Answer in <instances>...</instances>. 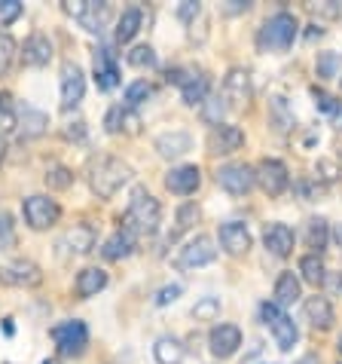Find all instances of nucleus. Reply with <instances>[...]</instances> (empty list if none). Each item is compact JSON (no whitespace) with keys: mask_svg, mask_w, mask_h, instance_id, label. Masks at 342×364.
I'll list each match as a JSON object with an SVG mask.
<instances>
[{"mask_svg":"<svg viewBox=\"0 0 342 364\" xmlns=\"http://www.w3.org/2000/svg\"><path fill=\"white\" fill-rule=\"evenodd\" d=\"M13 58H16V40L0 31V74H6Z\"/></svg>","mask_w":342,"mask_h":364,"instance_id":"obj_42","label":"nucleus"},{"mask_svg":"<svg viewBox=\"0 0 342 364\" xmlns=\"http://www.w3.org/2000/svg\"><path fill=\"white\" fill-rule=\"evenodd\" d=\"M16 224H13V218L6 215V211H0V251H9V248H16Z\"/></svg>","mask_w":342,"mask_h":364,"instance_id":"obj_39","label":"nucleus"},{"mask_svg":"<svg viewBox=\"0 0 342 364\" xmlns=\"http://www.w3.org/2000/svg\"><path fill=\"white\" fill-rule=\"evenodd\" d=\"M196 220H199V205H196V202H187V205L177 211V232L180 230H189Z\"/></svg>","mask_w":342,"mask_h":364,"instance_id":"obj_45","label":"nucleus"},{"mask_svg":"<svg viewBox=\"0 0 342 364\" xmlns=\"http://www.w3.org/2000/svg\"><path fill=\"white\" fill-rule=\"evenodd\" d=\"M333 126H336L339 132H342V105H339V107L333 110Z\"/></svg>","mask_w":342,"mask_h":364,"instance_id":"obj_53","label":"nucleus"},{"mask_svg":"<svg viewBox=\"0 0 342 364\" xmlns=\"http://www.w3.org/2000/svg\"><path fill=\"white\" fill-rule=\"evenodd\" d=\"M132 251H135V236H132V232H126V230H119V232H114V236L104 242L101 255L107 260H123V257L132 255Z\"/></svg>","mask_w":342,"mask_h":364,"instance_id":"obj_31","label":"nucleus"},{"mask_svg":"<svg viewBox=\"0 0 342 364\" xmlns=\"http://www.w3.org/2000/svg\"><path fill=\"white\" fill-rule=\"evenodd\" d=\"M110 16H114V13H110V4H104V0H86L83 13H79L77 22L83 25L89 34H104Z\"/></svg>","mask_w":342,"mask_h":364,"instance_id":"obj_23","label":"nucleus"},{"mask_svg":"<svg viewBox=\"0 0 342 364\" xmlns=\"http://www.w3.org/2000/svg\"><path fill=\"white\" fill-rule=\"evenodd\" d=\"M150 92H153V89H150V83L147 80H135V83H128V89H126V107H138V105H144V101L150 98Z\"/></svg>","mask_w":342,"mask_h":364,"instance_id":"obj_37","label":"nucleus"},{"mask_svg":"<svg viewBox=\"0 0 342 364\" xmlns=\"http://www.w3.org/2000/svg\"><path fill=\"white\" fill-rule=\"evenodd\" d=\"M220 316V297H202L193 306V318L196 321H214Z\"/></svg>","mask_w":342,"mask_h":364,"instance_id":"obj_38","label":"nucleus"},{"mask_svg":"<svg viewBox=\"0 0 342 364\" xmlns=\"http://www.w3.org/2000/svg\"><path fill=\"white\" fill-rule=\"evenodd\" d=\"M153 358H156V364H184L187 349H184V343L175 337H159L153 346Z\"/></svg>","mask_w":342,"mask_h":364,"instance_id":"obj_30","label":"nucleus"},{"mask_svg":"<svg viewBox=\"0 0 342 364\" xmlns=\"http://www.w3.org/2000/svg\"><path fill=\"white\" fill-rule=\"evenodd\" d=\"M336 178H339V166L333 163V159H318V166H315V181L333 184Z\"/></svg>","mask_w":342,"mask_h":364,"instance_id":"obj_44","label":"nucleus"},{"mask_svg":"<svg viewBox=\"0 0 342 364\" xmlns=\"http://www.w3.org/2000/svg\"><path fill=\"white\" fill-rule=\"evenodd\" d=\"M16 117H18V123H22L25 138H40V135L46 132V126H49V117L43 114V110L31 107V105H22Z\"/></svg>","mask_w":342,"mask_h":364,"instance_id":"obj_28","label":"nucleus"},{"mask_svg":"<svg viewBox=\"0 0 342 364\" xmlns=\"http://www.w3.org/2000/svg\"><path fill=\"white\" fill-rule=\"evenodd\" d=\"M22 215H25V224L31 230H49V227L58 224L62 208H58V202L49 199V196H28L22 202Z\"/></svg>","mask_w":342,"mask_h":364,"instance_id":"obj_7","label":"nucleus"},{"mask_svg":"<svg viewBox=\"0 0 342 364\" xmlns=\"http://www.w3.org/2000/svg\"><path fill=\"white\" fill-rule=\"evenodd\" d=\"M199 184H202V171H199V166H177L165 175V187L177 196L196 193Z\"/></svg>","mask_w":342,"mask_h":364,"instance_id":"obj_19","label":"nucleus"},{"mask_svg":"<svg viewBox=\"0 0 342 364\" xmlns=\"http://www.w3.org/2000/svg\"><path fill=\"white\" fill-rule=\"evenodd\" d=\"M208 346L214 358H233L241 346V331L236 325H214L208 333Z\"/></svg>","mask_w":342,"mask_h":364,"instance_id":"obj_12","label":"nucleus"},{"mask_svg":"<svg viewBox=\"0 0 342 364\" xmlns=\"http://www.w3.org/2000/svg\"><path fill=\"white\" fill-rule=\"evenodd\" d=\"M327 239H330V227L324 218H311L309 227H306V242L309 248H315V255H321V251L327 248Z\"/></svg>","mask_w":342,"mask_h":364,"instance_id":"obj_33","label":"nucleus"},{"mask_svg":"<svg viewBox=\"0 0 342 364\" xmlns=\"http://www.w3.org/2000/svg\"><path fill=\"white\" fill-rule=\"evenodd\" d=\"M217 184L233 196H245L248 190L257 184V178H254V168L248 163H229V166L217 168Z\"/></svg>","mask_w":342,"mask_h":364,"instance_id":"obj_8","label":"nucleus"},{"mask_svg":"<svg viewBox=\"0 0 342 364\" xmlns=\"http://www.w3.org/2000/svg\"><path fill=\"white\" fill-rule=\"evenodd\" d=\"M180 294H184V288H180V285H165L156 294V306H168V303H175Z\"/></svg>","mask_w":342,"mask_h":364,"instance_id":"obj_47","label":"nucleus"},{"mask_svg":"<svg viewBox=\"0 0 342 364\" xmlns=\"http://www.w3.org/2000/svg\"><path fill=\"white\" fill-rule=\"evenodd\" d=\"M311 13H321V16H339L342 6L336 4H311Z\"/></svg>","mask_w":342,"mask_h":364,"instance_id":"obj_51","label":"nucleus"},{"mask_svg":"<svg viewBox=\"0 0 342 364\" xmlns=\"http://www.w3.org/2000/svg\"><path fill=\"white\" fill-rule=\"evenodd\" d=\"M0 279L9 282V285H22V288H34L43 282V272L34 260H16V264H9L0 269Z\"/></svg>","mask_w":342,"mask_h":364,"instance_id":"obj_20","label":"nucleus"},{"mask_svg":"<svg viewBox=\"0 0 342 364\" xmlns=\"http://www.w3.org/2000/svg\"><path fill=\"white\" fill-rule=\"evenodd\" d=\"M299 291L303 288H299V279L294 276V272H281L278 282H275V291H272V297H275L272 303L285 309V306H290V303L299 300Z\"/></svg>","mask_w":342,"mask_h":364,"instance_id":"obj_29","label":"nucleus"},{"mask_svg":"<svg viewBox=\"0 0 342 364\" xmlns=\"http://www.w3.org/2000/svg\"><path fill=\"white\" fill-rule=\"evenodd\" d=\"M220 248H224L226 255H233V257L248 255V248H250L248 227L238 224V220H226V224L220 227Z\"/></svg>","mask_w":342,"mask_h":364,"instance_id":"obj_18","label":"nucleus"},{"mask_svg":"<svg viewBox=\"0 0 342 364\" xmlns=\"http://www.w3.org/2000/svg\"><path fill=\"white\" fill-rule=\"evenodd\" d=\"M153 144L162 159H177V156H184L187 150H193V138H189V132H184V129H168V132L156 135Z\"/></svg>","mask_w":342,"mask_h":364,"instance_id":"obj_15","label":"nucleus"},{"mask_svg":"<svg viewBox=\"0 0 342 364\" xmlns=\"http://www.w3.org/2000/svg\"><path fill=\"white\" fill-rule=\"evenodd\" d=\"M43 364H58V361H55V358H46V361H43Z\"/></svg>","mask_w":342,"mask_h":364,"instance_id":"obj_56","label":"nucleus"},{"mask_svg":"<svg viewBox=\"0 0 342 364\" xmlns=\"http://www.w3.org/2000/svg\"><path fill=\"white\" fill-rule=\"evenodd\" d=\"M86 95V77L83 68L74 62L62 65V110H74Z\"/></svg>","mask_w":342,"mask_h":364,"instance_id":"obj_11","label":"nucleus"},{"mask_svg":"<svg viewBox=\"0 0 342 364\" xmlns=\"http://www.w3.org/2000/svg\"><path fill=\"white\" fill-rule=\"evenodd\" d=\"M18 126V117H16V110L9 107V101L6 95H0V135H6V132H13V129Z\"/></svg>","mask_w":342,"mask_h":364,"instance_id":"obj_43","label":"nucleus"},{"mask_svg":"<svg viewBox=\"0 0 342 364\" xmlns=\"http://www.w3.org/2000/svg\"><path fill=\"white\" fill-rule=\"evenodd\" d=\"M272 123H275L278 132H287V129L294 126V114L287 110L285 98H272Z\"/></svg>","mask_w":342,"mask_h":364,"instance_id":"obj_40","label":"nucleus"},{"mask_svg":"<svg viewBox=\"0 0 342 364\" xmlns=\"http://www.w3.org/2000/svg\"><path fill=\"white\" fill-rule=\"evenodd\" d=\"M140 25H144V9H140V6H128L126 13L116 18L114 40H116V43H128V40L140 31Z\"/></svg>","mask_w":342,"mask_h":364,"instance_id":"obj_27","label":"nucleus"},{"mask_svg":"<svg viewBox=\"0 0 342 364\" xmlns=\"http://www.w3.org/2000/svg\"><path fill=\"white\" fill-rule=\"evenodd\" d=\"M306 321L311 328H318V331H327L330 325H333V306H330V300L327 297H309L306 300Z\"/></svg>","mask_w":342,"mask_h":364,"instance_id":"obj_26","label":"nucleus"},{"mask_svg":"<svg viewBox=\"0 0 342 364\" xmlns=\"http://www.w3.org/2000/svg\"><path fill=\"white\" fill-rule=\"evenodd\" d=\"M339 352H342V337H339Z\"/></svg>","mask_w":342,"mask_h":364,"instance_id":"obj_57","label":"nucleus"},{"mask_svg":"<svg viewBox=\"0 0 342 364\" xmlns=\"http://www.w3.org/2000/svg\"><path fill=\"white\" fill-rule=\"evenodd\" d=\"M214 257H217L214 239H211V236H196L193 242H187V245L180 248L177 267L180 269H199V267H208Z\"/></svg>","mask_w":342,"mask_h":364,"instance_id":"obj_10","label":"nucleus"},{"mask_svg":"<svg viewBox=\"0 0 342 364\" xmlns=\"http://www.w3.org/2000/svg\"><path fill=\"white\" fill-rule=\"evenodd\" d=\"M315 68H318V77H321V80L336 77L339 68H342V55H339V53H318Z\"/></svg>","mask_w":342,"mask_h":364,"instance_id":"obj_35","label":"nucleus"},{"mask_svg":"<svg viewBox=\"0 0 342 364\" xmlns=\"http://www.w3.org/2000/svg\"><path fill=\"white\" fill-rule=\"evenodd\" d=\"M65 138L83 141V138H86V123H83V119H77V123H67V126H65Z\"/></svg>","mask_w":342,"mask_h":364,"instance_id":"obj_49","label":"nucleus"},{"mask_svg":"<svg viewBox=\"0 0 342 364\" xmlns=\"http://www.w3.org/2000/svg\"><path fill=\"white\" fill-rule=\"evenodd\" d=\"M168 83H177L180 86V95H184V101L189 107L202 105V101L208 98V89H211V80L205 70H184V68H175L168 70Z\"/></svg>","mask_w":342,"mask_h":364,"instance_id":"obj_6","label":"nucleus"},{"mask_svg":"<svg viewBox=\"0 0 342 364\" xmlns=\"http://www.w3.org/2000/svg\"><path fill=\"white\" fill-rule=\"evenodd\" d=\"M241 144H245V132H241L238 126L220 123V126L211 129V135H208V147H211V154H217V156L236 154Z\"/></svg>","mask_w":342,"mask_h":364,"instance_id":"obj_13","label":"nucleus"},{"mask_svg":"<svg viewBox=\"0 0 342 364\" xmlns=\"http://www.w3.org/2000/svg\"><path fill=\"white\" fill-rule=\"evenodd\" d=\"M254 178H257V184L263 187V193H269V196H281L290 187L287 166L281 163V159H263V163L254 168Z\"/></svg>","mask_w":342,"mask_h":364,"instance_id":"obj_9","label":"nucleus"},{"mask_svg":"<svg viewBox=\"0 0 342 364\" xmlns=\"http://www.w3.org/2000/svg\"><path fill=\"white\" fill-rule=\"evenodd\" d=\"M299 34V22H297V16L294 13H275V16H269L263 28H260V49L263 53H285V49L294 46V40Z\"/></svg>","mask_w":342,"mask_h":364,"instance_id":"obj_3","label":"nucleus"},{"mask_svg":"<svg viewBox=\"0 0 342 364\" xmlns=\"http://www.w3.org/2000/svg\"><path fill=\"white\" fill-rule=\"evenodd\" d=\"M297 364H318V358H315V355H306L303 361H297Z\"/></svg>","mask_w":342,"mask_h":364,"instance_id":"obj_54","label":"nucleus"},{"mask_svg":"<svg viewBox=\"0 0 342 364\" xmlns=\"http://www.w3.org/2000/svg\"><path fill=\"white\" fill-rule=\"evenodd\" d=\"M22 58H25V65H31V68L49 65V58H53V43H49V37L46 34H31L22 46Z\"/></svg>","mask_w":342,"mask_h":364,"instance_id":"obj_24","label":"nucleus"},{"mask_svg":"<svg viewBox=\"0 0 342 364\" xmlns=\"http://www.w3.org/2000/svg\"><path fill=\"white\" fill-rule=\"evenodd\" d=\"M95 83H98V89H104V92L119 86V65H116V55L110 53L107 46L95 49Z\"/></svg>","mask_w":342,"mask_h":364,"instance_id":"obj_17","label":"nucleus"},{"mask_svg":"<svg viewBox=\"0 0 342 364\" xmlns=\"http://www.w3.org/2000/svg\"><path fill=\"white\" fill-rule=\"evenodd\" d=\"M159 220H162V205H159L156 196H150L147 190H135L128 208L123 211V230L132 232V236H153L159 230Z\"/></svg>","mask_w":342,"mask_h":364,"instance_id":"obj_1","label":"nucleus"},{"mask_svg":"<svg viewBox=\"0 0 342 364\" xmlns=\"http://www.w3.org/2000/svg\"><path fill=\"white\" fill-rule=\"evenodd\" d=\"M58 248H62L65 257H74V255H89L95 248V230L86 227V224H77L70 227L62 239H58Z\"/></svg>","mask_w":342,"mask_h":364,"instance_id":"obj_14","label":"nucleus"},{"mask_svg":"<svg viewBox=\"0 0 342 364\" xmlns=\"http://www.w3.org/2000/svg\"><path fill=\"white\" fill-rule=\"evenodd\" d=\"M128 181H132V166L116 156H101L89 166V187H92V193L98 199H110Z\"/></svg>","mask_w":342,"mask_h":364,"instance_id":"obj_2","label":"nucleus"},{"mask_svg":"<svg viewBox=\"0 0 342 364\" xmlns=\"http://www.w3.org/2000/svg\"><path fill=\"white\" fill-rule=\"evenodd\" d=\"M46 184L53 190H67L70 184H74V171H70L67 166H49L46 168Z\"/></svg>","mask_w":342,"mask_h":364,"instance_id":"obj_36","label":"nucleus"},{"mask_svg":"<svg viewBox=\"0 0 342 364\" xmlns=\"http://www.w3.org/2000/svg\"><path fill=\"white\" fill-rule=\"evenodd\" d=\"M224 101L233 107H245L250 101V74L245 68H233L224 80Z\"/></svg>","mask_w":342,"mask_h":364,"instance_id":"obj_16","label":"nucleus"},{"mask_svg":"<svg viewBox=\"0 0 342 364\" xmlns=\"http://www.w3.org/2000/svg\"><path fill=\"white\" fill-rule=\"evenodd\" d=\"M224 114H226V101L220 95H208L202 101V119H205V123L220 126V123H224Z\"/></svg>","mask_w":342,"mask_h":364,"instance_id":"obj_34","label":"nucleus"},{"mask_svg":"<svg viewBox=\"0 0 342 364\" xmlns=\"http://www.w3.org/2000/svg\"><path fill=\"white\" fill-rule=\"evenodd\" d=\"M315 105H318V110H324V114H330V117H333V110L342 105V101H336L333 95H327V92H318V89H315Z\"/></svg>","mask_w":342,"mask_h":364,"instance_id":"obj_48","label":"nucleus"},{"mask_svg":"<svg viewBox=\"0 0 342 364\" xmlns=\"http://www.w3.org/2000/svg\"><path fill=\"white\" fill-rule=\"evenodd\" d=\"M77 297H95L98 291H104L107 288V272L101 267H86V269H79L77 272Z\"/></svg>","mask_w":342,"mask_h":364,"instance_id":"obj_25","label":"nucleus"},{"mask_svg":"<svg viewBox=\"0 0 342 364\" xmlns=\"http://www.w3.org/2000/svg\"><path fill=\"white\" fill-rule=\"evenodd\" d=\"M260 318H263V325H269V331H272V337H275L281 352H290L297 346L299 331L281 306H275V303H263V306H260Z\"/></svg>","mask_w":342,"mask_h":364,"instance_id":"obj_4","label":"nucleus"},{"mask_svg":"<svg viewBox=\"0 0 342 364\" xmlns=\"http://www.w3.org/2000/svg\"><path fill=\"white\" fill-rule=\"evenodd\" d=\"M22 16V4L18 0H0V25H13Z\"/></svg>","mask_w":342,"mask_h":364,"instance_id":"obj_46","label":"nucleus"},{"mask_svg":"<svg viewBox=\"0 0 342 364\" xmlns=\"http://www.w3.org/2000/svg\"><path fill=\"white\" fill-rule=\"evenodd\" d=\"M248 0H229L226 4V13H248Z\"/></svg>","mask_w":342,"mask_h":364,"instance_id":"obj_52","label":"nucleus"},{"mask_svg":"<svg viewBox=\"0 0 342 364\" xmlns=\"http://www.w3.org/2000/svg\"><path fill=\"white\" fill-rule=\"evenodd\" d=\"M104 129H107L110 135H119V132H126V135H138V132H140V117L135 114L132 107L116 105V107H110V110H107V117H104Z\"/></svg>","mask_w":342,"mask_h":364,"instance_id":"obj_21","label":"nucleus"},{"mask_svg":"<svg viewBox=\"0 0 342 364\" xmlns=\"http://www.w3.org/2000/svg\"><path fill=\"white\" fill-rule=\"evenodd\" d=\"M53 340L62 355H70V358H79L89 346V328L86 321H77V318H67V321H58L53 328Z\"/></svg>","mask_w":342,"mask_h":364,"instance_id":"obj_5","label":"nucleus"},{"mask_svg":"<svg viewBox=\"0 0 342 364\" xmlns=\"http://www.w3.org/2000/svg\"><path fill=\"white\" fill-rule=\"evenodd\" d=\"M4 154H6V144H4V135H0V159H4Z\"/></svg>","mask_w":342,"mask_h":364,"instance_id":"obj_55","label":"nucleus"},{"mask_svg":"<svg viewBox=\"0 0 342 364\" xmlns=\"http://www.w3.org/2000/svg\"><path fill=\"white\" fill-rule=\"evenodd\" d=\"M263 242H266V251L272 257H287V255H294L297 236L287 224H269L266 232H263Z\"/></svg>","mask_w":342,"mask_h":364,"instance_id":"obj_22","label":"nucleus"},{"mask_svg":"<svg viewBox=\"0 0 342 364\" xmlns=\"http://www.w3.org/2000/svg\"><path fill=\"white\" fill-rule=\"evenodd\" d=\"M299 272H303V282H309V285H324V279H327L324 260H321L318 255L299 257Z\"/></svg>","mask_w":342,"mask_h":364,"instance_id":"obj_32","label":"nucleus"},{"mask_svg":"<svg viewBox=\"0 0 342 364\" xmlns=\"http://www.w3.org/2000/svg\"><path fill=\"white\" fill-rule=\"evenodd\" d=\"M126 58H128V65H132V68H153L156 65V53H153V46H147V43L135 46Z\"/></svg>","mask_w":342,"mask_h":364,"instance_id":"obj_41","label":"nucleus"},{"mask_svg":"<svg viewBox=\"0 0 342 364\" xmlns=\"http://www.w3.org/2000/svg\"><path fill=\"white\" fill-rule=\"evenodd\" d=\"M196 16H199V4H193V0L180 4V9H177V18H180V22H189V18H196Z\"/></svg>","mask_w":342,"mask_h":364,"instance_id":"obj_50","label":"nucleus"}]
</instances>
